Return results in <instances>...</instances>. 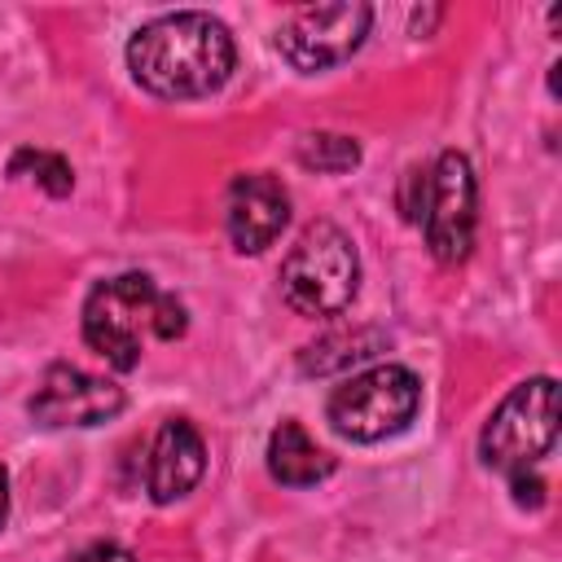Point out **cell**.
I'll return each mask as SVG.
<instances>
[{"instance_id": "cell-1", "label": "cell", "mask_w": 562, "mask_h": 562, "mask_svg": "<svg viewBox=\"0 0 562 562\" xmlns=\"http://www.w3.org/2000/svg\"><path fill=\"white\" fill-rule=\"evenodd\" d=\"M233 35L220 18L184 9L162 13L127 40V70L132 79L162 101L211 97L233 75Z\"/></svg>"}, {"instance_id": "cell-2", "label": "cell", "mask_w": 562, "mask_h": 562, "mask_svg": "<svg viewBox=\"0 0 562 562\" xmlns=\"http://www.w3.org/2000/svg\"><path fill=\"white\" fill-rule=\"evenodd\" d=\"M184 303L176 294H162L154 285V277L145 272H123L110 277L101 285H92V294L83 299V338L97 356H105L114 369H136L145 338H180L184 334Z\"/></svg>"}, {"instance_id": "cell-3", "label": "cell", "mask_w": 562, "mask_h": 562, "mask_svg": "<svg viewBox=\"0 0 562 562\" xmlns=\"http://www.w3.org/2000/svg\"><path fill=\"white\" fill-rule=\"evenodd\" d=\"M356 290L360 259L351 237L329 220H312L281 259V299L299 316H338L351 307Z\"/></svg>"}, {"instance_id": "cell-4", "label": "cell", "mask_w": 562, "mask_h": 562, "mask_svg": "<svg viewBox=\"0 0 562 562\" xmlns=\"http://www.w3.org/2000/svg\"><path fill=\"white\" fill-rule=\"evenodd\" d=\"M417 408H422L417 373L404 369V364H373V369L351 373L347 382L334 386V395L325 404V417L342 439L378 443V439H391V435L408 430Z\"/></svg>"}, {"instance_id": "cell-5", "label": "cell", "mask_w": 562, "mask_h": 562, "mask_svg": "<svg viewBox=\"0 0 562 562\" xmlns=\"http://www.w3.org/2000/svg\"><path fill=\"white\" fill-rule=\"evenodd\" d=\"M553 443H558V382L527 378L492 408L479 435V457L487 470H501L509 479L518 470H536V461L549 457Z\"/></svg>"}, {"instance_id": "cell-6", "label": "cell", "mask_w": 562, "mask_h": 562, "mask_svg": "<svg viewBox=\"0 0 562 562\" xmlns=\"http://www.w3.org/2000/svg\"><path fill=\"white\" fill-rule=\"evenodd\" d=\"M417 220L439 263H461L470 255L479 228V180L461 149H443L426 171V198Z\"/></svg>"}, {"instance_id": "cell-7", "label": "cell", "mask_w": 562, "mask_h": 562, "mask_svg": "<svg viewBox=\"0 0 562 562\" xmlns=\"http://www.w3.org/2000/svg\"><path fill=\"white\" fill-rule=\"evenodd\" d=\"M369 22H373V9L360 4V0H338V4H307V9H294L281 31H277V48L281 57L303 70V75H316V70H329L338 61H347L364 35H369Z\"/></svg>"}, {"instance_id": "cell-8", "label": "cell", "mask_w": 562, "mask_h": 562, "mask_svg": "<svg viewBox=\"0 0 562 562\" xmlns=\"http://www.w3.org/2000/svg\"><path fill=\"white\" fill-rule=\"evenodd\" d=\"M127 395L123 386L97 378V373H83L75 364H53L44 369L35 395H31V417L48 430H61V426H101V422H114L123 413Z\"/></svg>"}, {"instance_id": "cell-9", "label": "cell", "mask_w": 562, "mask_h": 562, "mask_svg": "<svg viewBox=\"0 0 562 562\" xmlns=\"http://www.w3.org/2000/svg\"><path fill=\"white\" fill-rule=\"evenodd\" d=\"M290 220V193L268 171H246L228 189V241L241 255L268 250Z\"/></svg>"}, {"instance_id": "cell-10", "label": "cell", "mask_w": 562, "mask_h": 562, "mask_svg": "<svg viewBox=\"0 0 562 562\" xmlns=\"http://www.w3.org/2000/svg\"><path fill=\"white\" fill-rule=\"evenodd\" d=\"M206 474V443L198 435L193 422L184 417H171L162 422V430L154 435V448H149V496L158 505H171L180 496H189Z\"/></svg>"}, {"instance_id": "cell-11", "label": "cell", "mask_w": 562, "mask_h": 562, "mask_svg": "<svg viewBox=\"0 0 562 562\" xmlns=\"http://www.w3.org/2000/svg\"><path fill=\"white\" fill-rule=\"evenodd\" d=\"M268 474L285 487H312L334 474V457L299 422H281L268 435Z\"/></svg>"}, {"instance_id": "cell-12", "label": "cell", "mask_w": 562, "mask_h": 562, "mask_svg": "<svg viewBox=\"0 0 562 562\" xmlns=\"http://www.w3.org/2000/svg\"><path fill=\"white\" fill-rule=\"evenodd\" d=\"M382 347V334L356 329V334H329L325 342H312L303 351V373H329V369H347L356 360H369Z\"/></svg>"}, {"instance_id": "cell-13", "label": "cell", "mask_w": 562, "mask_h": 562, "mask_svg": "<svg viewBox=\"0 0 562 562\" xmlns=\"http://www.w3.org/2000/svg\"><path fill=\"white\" fill-rule=\"evenodd\" d=\"M299 162L307 171H325V176H342L351 167H360V145L342 132H307L299 140Z\"/></svg>"}, {"instance_id": "cell-14", "label": "cell", "mask_w": 562, "mask_h": 562, "mask_svg": "<svg viewBox=\"0 0 562 562\" xmlns=\"http://www.w3.org/2000/svg\"><path fill=\"white\" fill-rule=\"evenodd\" d=\"M9 176H31L44 193L53 198H66L75 189V171L61 154H48V149H18L13 162H9Z\"/></svg>"}, {"instance_id": "cell-15", "label": "cell", "mask_w": 562, "mask_h": 562, "mask_svg": "<svg viewBox=\"0 0 562 562\" xmlns=\"http://www.w3.org/2000/svg\"><path fill=\"white\" fill-rule=\"evenodd\" d=\"M509 492H514V501H518L522 509H540V505H544V479H540L536 470L509 474Z\"/></svg>"}, {"instance_id": "cell-16", "label": "cell", "mask_w": 562, "mask_h": 562, "mask_svg": "<svg viewBox=\"0 0 562 562\" xmlns=\"http://www.w3.org/2000/svg\"><path fill=\"white\" fill-rule=\"evenodd\" d=\"M70 562H136V553H127V549L114 544V540H97V544L79 549Z\"/></svg>"}, {"instance_id": "cell-17", "label": "cell", "mask_w": 562, "mask_h": 562, "mask_svg": "<svg viewBox=\"0 0 562 562\" xmlns=\"http://www.w3.org/2000/svg\"><path fill=\"white\" fill-rule=\"evenodd\" d=\"M4 518H9V474L0 465V527H4Z\"/></svg>"}]
</instances>
